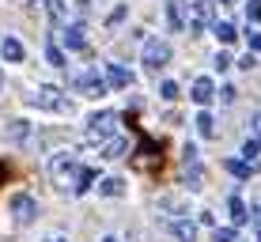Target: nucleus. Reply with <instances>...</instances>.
<instances>
[{
	"instance_id": "4",
	"label": "nucleus",
	"mask_w": 261,
	"mask_h": 242,
	"mask_svg": "<svg viewBox=\"0 0 261 242\" xmlns=\"http://www.w3.org/2000/svg\"><path fill=\"white\" fill-rule=\"evenodd\" d=\"M114 132H118V114H114V110L95 114L91 125H87V140H95V144H102V140L114 137Z\"/></svg>"
},
{
	"instance_id": "19",
	"label": "nucleus",
	"mask_w": 261,
	"mask_h": 242,
	"mask_svg": "<svg viewBox=\"0 0 261 242\" xmlns=\"http://www.w3.org/2000/svg\"><path fill=\"white\" fill-rule=\"evenodd\" d=\"M227 170L235 178H250V163H246V159H227Z\"/></svg>"
},
{
	"instance_id": "24",
	"label": "nucleus",
	"mask_w": 261,
	"mask_h": 242,
	"mask_svg": "<svg viewBox=\"0 0 261 242\" xmlns=\"http://www.w3.org/2000/svg\"><path fill=\"white\" fill-rule=\"evenodd\" d=\"M246 19L250 23H261V0H250V4H246Z\"/></svg>"
},
{
	"instance_id": "8",
	"label": "nucleus",
	"mask_w": 261,
	"mask_h": 242,
	"mask_svg": "<svg viewBox=\"0 0 261 242\" xmlns=\"http://www.w3.org/2000/svg\"><path fill=\"white\" fill-rule=\"evenodd\" d=\"M190 95H193V102L208 106L212 98H216V87H212V79H208V76H197V79H193V91H190Z\"/></svg>"
},
{
	"instance_id": "10",
	"label": "nucleus",
	"mask_w": 261,
	"mask_h": 242,
	"mask_svg": "<svg viewBox=\"0 0 261 242\" xmlns=\"http://www.w3.org/2000/svg\"><path fill=\"white\" fill-rule=\"evenodd\" d=\"M133 84V72L129 68H121V65H110L106 68V87H129Z\"/></svg>"
},
{
	"instance_id": "3",
	"label": "nucleus",
	"mask_w": 261,
	"mask_h": 242,
	"mask_svg": "<svg viewBox=\"0 0 261 242\" xmlns=\"http://www.w3.org/2000/svg\"><path fill=\"white\" fill-rule=\"evenodd\" d=\"M140 61L151 68V72L167 68V61H170V42H163V38H148V42H144V49H140Z\"/></svg>"
},
{
	"instance_id": "7",
	"label": "nucleus",
	"mask_w": 261,
	"mask_h": 242,
	"mask_svg": "<svg viewBox=\"0 0 261 242\" xmlns=\"http://www.w3.org/2000/svg\"><path fill=\"white\" fill-rule=\"evenodd\" d=\"M167 19H170V26H174V31H182V26L190 23V4H186V0H170Z\"/></svg>"
},
{
	"instance_id": "30",
	"label": "nucleus",
	"mask_w": 261,
	"mask_h": 242,
	"mask_svg": "<svg viewBox=\"0 0 261 242\" xmlns=\"http://www.w3.org/2000/svg\"><path fill=\"white\" fill-rule=\"evenodd\" d=\"M53 242H65V238H53Z\"/></svg>"
},
{
	"instance_id": "17",
	"label": "nucleus",
	"mask_w": 261,
	"mask_h": 242,
	"mask_svg": "<svg viewBox=\"0 0 261 242\" xmlns=\"http://www.w3.org/2000/svg\"><path fill=\"white\" fill-rule=\"evenodd\" d=\"M197 132H201V137H212V114L208 110H201V114H197Z\"/></svg>"
},
{
	"instance_id": "25",
	"label": "nucleus",
	"mask_w": 261,
	"mask_h": 242,
	"mask_svg": "<svg viewBox=\"0 0 261 242\" xmlns=\"http://www.w3.org/2000/svg\"><path fill=\"white\" fill-rule=\"evenodd\" d=\"M220 102H235V87H231V84L220 87Z\"/></svg>"
},
{
	"instance_id": "22",
	"label": "nucleus",
	"mask_w": 261,
	"mask_h": 242,
	"mask_svg": "<svg viewBox=\"0 0 261 242\" xmlns=\"http://www.w3.org/2000/svg\"><path fill=\"white\" fill-rule=\"evenodd\" d=\"M159 95L174 102V98H178V84H174V79H163V87H159Z\"/></svg>"
},
{
	"instance_id": "12",
	"label": "nucleus",
	"mask_w": 261,
	"mask_h": 242,
	"mask_svg": "<svg viewBox=\"0 0 261 242\" xmlns=\"http://www.w3.org/2000/svg\"><path fill=\"white\" fill-rule=\"evenodd\" d=\"M170 231H174L178 242H197V223H190V220H174Z\"/></svg>"
},
{
	"instance_id": "14",
	"label": "nucleus",
	"mask_w": 261,
	"mask_h": 242,
	"mask_svg": "<svg viewBox=\"0 0 261 242\" xmlns=\"http://www.w3.org/2000/svg\"><path fill=\"white\" fill-rule=\"evenodd\" d=\"M98 193H106V197H121V193H125V182H121V178H102V182H98Z\"/></svg>"
},
{
	"instance_id": "5",
	"label": "nucleus",
	"mask_w": 261,
	"mask_h": 242,
	"mask_svg": "<svg viewBox=\"0 0 261 242\" xmlns=\"http://www.w3.org/2000/svg\"><path fill=\"white\" fill-rule=\"evenodd\" d=\"M76 87H80L87 98H102V95H106V79L98 76L95 68H84V72H76Z\"/></svg>"
},
{
	"instance_id": "32",
	"label": "nucleus",
	"mask_w": 261,
	"mask_h": 242,
	"mask_svg": "<svg viewBox=\"0 0 261 242\" xmlns=\"http://www.w3.org/2000/svg\"><path fill=\"white\" fill-rule=\"evenodd\" d=\"M0 84H4V79H0Z\"/></svg>"
},
{
	"instance_id": "23",
	"label": "nucleus",
	"mask_w": 261,
	"mask_h": 242,
	"mask_svg": "<svg viewBox=\"0 0 261 242\" xmlns=\"http://www.w3.org/2000/svg\"><path fill=\"white\" fill-rule=\"evenodd\" d=\"M212 238H216V242H239L231 227H216V231H212Z\"/></svg>"
},
{
	"instance_id": "6",
	"label": "nucleus",
	"mask_w": 261,
	"mask_h": 242,
	"mask_svg": "<svg viewBox=\"0 0 261 242\" xmlns=\"http://www.w3.org/2000/svg\"><path fill=\"white\" fill-rule=\"evenodd\" d=\"M12 216L19 220V223H31L34 216H38V204H34V197L15 193V197H12Z\"/></svg>"
},
{
	"instance_id": "1",
	"label": "nucleus",
	"mask_w": 261,
	"mask_h": 242,
	"mask_svg": "<svg viewBox=\"0 0 261 242\" xmlns=\"http://www.w3.org/2000/svg\"><path fill=\"white\" fill-rule=\"evenodd\" d=\"M49 178H53V185L65 190V193H84V190H91L95 170L84 167L76 155H57V159H49Z\"/></svg>"
},
{
	"instance_id": "20",
	"label": "nucleus",
	"mask_w": 261,
	"mask_h": 242,
	"mask_svg": "<svg viewBox=\"0 0 261 242\" xmlns=\"http://www.w3.org/2000/svg\"><path fill=\"white\" fill-rule=\"evenodd\" d=\"M46 57H49L53 68H65V53H61V46H53V42H49V46H46Z\"/></svg>"
},
{
	"instance_id": "13",
	"label": "nucleus",
	"mask_w": 261,
	"mask_h": 242,
	"mask_svg": "<svg viewBox=\"0 0 261 242\" xmlns=\"http://www.w3.org/2000/svg\"><path fill=\"white\" fill-rule=\"evenodd\" d=\"M65 46L68 49H84V26H80V23H68L65 26Z\"/></svg>"
},
{
	"instance_id": "29",
	"label": "nucleus",
	"mask_w": 261,
	"mask_h": 242,
	"mask_svg": "<svg viewBox=\"0 0 261 242\" xmlns=\"http://www.w3.org/2000/svg\"><path fill=\"white\" fill-rule=\"evenodd\" d=\"M220 4H235V0H220Z\"/></svg>"
},
{
	"instance_id": "15",
	"label": "nucleus",
	"mask_w": 261,
	"mask_h": 242,
	"mask_svg": "<svg viewBox=\"0 0 261 242\" xmlns=\"http://www.w3.org/2000/svg\"><path fill=\"white\" fill-rule=\"evenodd\" d=\"M231 223H235V227L246 223V204H242L239 197H231Z\"/></svg>"
},
{
	"instance_id": "9",
	"label": "nucleus",
	"mask_w": 261,
	"mask_h": 242,
	"mask_svg": "<svg viewBox=\"0 0 261 242\" xmlns=\"http://www.w3.org/2000/svg\"><path fill=\"white\" fill-rule=\"evenodd\" d=\"M0 53H4V61H12V65H19V61L27 57V49H23L19 38H4V42H0Z\"/></svg>"
},
{
	"instance_id": "27",
	"label": "nucleus",
	"mask_w": 261,
	"mask_h": 242,
	"mask_svg": "<svg viewBox=\"0 0 261 242\" xmlns=\"http://www.w3.org/2000/svg\"><path fill=\"white\" fill-rule=\"evenodd\" d=\"M250 49H254V53H261V34H257V31L250 34Z\"/></svg>"
},
{
	"instance_id": "2",
	"label": "nucleus",
	"mask_w": 261,
	"mask_h": 242,
	"mask_svg": "<svg viewBox=\"0 0 261 242\" xmlns=\"http://www.w3.org/2000/svg\"><path fill=\"white\" fill-rule=\"evenodd\" d=\"M27 102L38 106V110H53V114H72V102L65 95L57 91V87H38V91L27 95Z\"/></svg>"
},
{
	"instance_id": "28",
	"label": "nucleus",
	"mask_w": 261,
	"mask_h": 242,
	"mask_svg": "<svg viewBox=\"0 0 261 242\" xmlns=\"http://www.w3.org/2000/svg\"><path fill=\"white\" fill-rule=\"evenodd\" d=\"M4 178H8V167H4V163H0V182H4Z\"/></svg>"
},
{
	"instance_id": "11",
	"label": "nucleus",
	"mask_w": 261,
	"mask_h": 242,
	"mask_svg": "<svg viewBox=\"0 0 261 242\" xmlns=\"http://www.w3.org/2000/svg\"><path fill=\"white\" fill-rule=\"evenodd\" d=\"M125 148H129V140L118 137V132L102 140V155H106V159H121V155H125Z\"/></svg>"
},
{
	"instance_id": "31",
	"label": "nucleus",
	"mask_w": 261,
	"mask_h": 242,
	"mask_svg": "<svg viewBox=\"0 0 261 242\" xmlns=\"http://www.w3.org/2000/svg\"><path fill=\"white\" fill-rule=\"evenodd\" d=\"M80 4H87V0H80Z\"/></svg>"
},
{
	"instance_id": "21",
	"label": "nucleus",
	"mask_w": 261,
	"mask_h": 242,
	"mask_svg": "<svg viewBox=\"0 0 261 242\" xmlns=\"http://www.w3.org/2000/svg\"><path fill=\"white\" fill-rule=\"evenodd\" d=\"M46 8H49V19H65V0H46Z\"/></svg>"
},
{
	"instance_id": "18",
	"label": "nucleus",
	"mask_w": 261,
	"mask_h": 242,
	"mask_svg": "<svg viewBox=\"0 0 261 242\" xmlns=\"http://www.w3.org/2000/svg\"><path fill=\"white\" fill-rule=\"evenodd\" d=\"M242 159H246V163H257V159H261V140H246V148H242Z\"/></svg>"
},
{
	"instance_id": "16",
	"label": "nucleus",
	"mask_w": 261,
	"mask_h": 242,
	"mask_svg": "<svg viewBox=\"0 0 261 242\" xmlns=\"http://www.w3.org/2000/svg\"><path fill=\"white\" fill-rule=\"evenodd\" d=\"M216 38H220V42H235L239 38L235 23H216Z\"/></svg>"
},
{
	"instance_id": "26",
	"label": "nucleus",
	"mask_w": 261,
	"mask_h": 242,
	"mask_svg": "<svg viewBox=\"0 0 261 242\" xmlns=\"http://www.w3.org/2000/svg\"><path fill=\"white\" fill-rule=\"evenodd\" d=\"M216 68H220V72H223V68H231V57H227V53H220V57H216Z\"/></svg>"
}]
</instances>
